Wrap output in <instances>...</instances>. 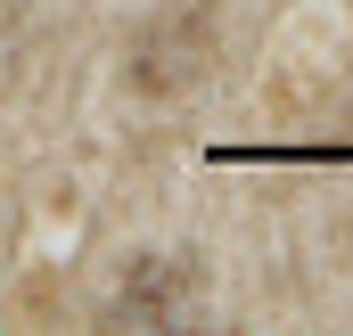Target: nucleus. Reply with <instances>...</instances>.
<instances>
[{"instance_id": "1", "label": "nucleus", "mask_w": 353, "mask_h": 336, "mask_svg": "<svg viewBox=\"0 0 353 336\" xmlns=\"http://www.w3.org/2000/svg\"><path fill=\"white\" fill-rule=\"evenodd\" d=\"M205 295V271L189 254H140L123 287L107 295V328H181Z\"/></svg>"}, {"instance_id": "2", "label": "nucleus", "mask_w": 353, "mask_h": 336, "mask_svg": "<svg viewBox=\"0 0 353 336\" xmlns=\"http://www.w3.org/2000/svg\"><path fill=\"white\" fill-rule=\"evenodd\" d=\"M205 58H214V33H205V17L197 8H181V17H157L140 41H132V58H123V74H132V90H189L197 74H205Z\"/></svg>"}]
</instances>
